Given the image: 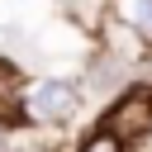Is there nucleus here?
Listing matches in <instances>:
<instances>
[{
	"instance_id": "f257e3e1",
	"label": "nucleus",
	"mask_w": 152,
	"mask_h": 152,
	"mask_svg": "<svg viewBox=\"0 0 152 152\" xmlns=\"http://www.w3.org/2000/svg\"><path fill=\"white\" fill-rule=\"evenodd\" d=\"M76 86L71 81H43L38 90H33V114L38 119H62V114H71L76 109Z\"/></svg>"
},
{
	"instance_id": "20e7f679",
	"label": "nucleus",
	"mask_w": 152,
	"mask_h": 152,
	"mask_svg": "<svg viewBox=\"0 0 152 152\" xmlns=\"http://www.w3.org/2000/svg\"><path fill=\"white\" fill-rule=\"evenodd\" d=\"M86 152H119V142H114L109 133H100V138H90V142H86Z\"/></svg>"
},
{
	"instance_id": "f03ea898",
	"label": "nucleus",
	"mask_w": 152,
	"mask_h": 152,
	"mask_svg": "<svg viewBox=\"0 0 152 152\" xmlns=\"http://www.w3.org/2000/svg\"><path fill=\"white\" fill-rule=\"evenodd\" d=\"M147 128H152V104H147L142 95L124 100V104L114 109V119H109V138H114V142L138 138V133H147Z\"/></svg>"
},
{
	"instance_id": "7ed1b4c3",
	"label": "nucleus",
	"mask_w": 152,
	"mask_h": 152,
	"mask_svg": "<svg viewBox=\"0 0 152 152\" xmlns=\"http://www.w3.org/2000/svg\"><path fill=\"white\" fill-rule=\"evenodd\" d=\"M119 14H124L138 33L152 38V0H119Z\"/></svg>"
},
{
	"instance_id": "39448f33",
	"label": "nucleus",
	"mask_w": 152,
	"mask_h": 152,
	"mask_svg": "<svg viewBox=\"0 0 152 152\" xmlns=\"http://www.w3.org/2000/svg\"><path fill=\"white\" fill-rule=\"evenodd\" d=\"M0 152H5V138H0Z\"/></svg>"
}]
</instances>
